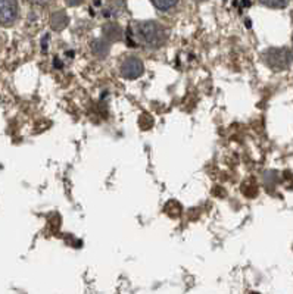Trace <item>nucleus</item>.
Instances as JSON below:
<instances>
[{"label":"nucleus","instance_id":"obj_1","mask_svg":"<svg viewBox=\"0 0 293 294\" xmlns=\"http://www.w3.org/2000/svg\"><path fill=\"white\" fill-rule=\"evenodd\" d=\"M127 41L130 46H142L146 49H159L167 41V33L164 27L155 21H140L134 22L128 28Z\"/></svg>","mask_w":293,"mask_h":294},{"label":"nucleus","instance_id":"obj_2","mask_svg":"<svg viewBox=\"0 0 293 294\" xmlns=\"http://www.w3.org/2000/svg\"><path fill=\"white\" fill-rule=\"evenodd\" d=\"M267 67L273 71H283L292 65L293 53L287 47H271L262 54Z\"/></svg>","mask_w":293,"mask_h":294},{"label":"nucleus","instance_id":"obj_17","mask_svg":"<svg viewBox=\"0 0 293 294\" xmlns=\"http://www.w3.org/2000/svg\"><path fill=\"white\" fill-rule=\"evenodd\" d=\"M251 294H259V293H251Z\"/></svg>","mask_w":293,"mask_h":294},{"label":"nucleus","instance_id":"obj_14","mask_svg":"<svg viewBox=\"0 0 293 294\" xmlns=\"http://www.w3.org/2000/svg\"><path fill=\"white\" fill-rule=\"evenodd\" d=\"M47 41H49V36H44V39L41 41V49H43V52H47Z\"/></svg>","mask_w":293,"mask_h":294},{"label":"nucleus","instance_id":"obj_3","mask_svg":"<svg viewBox=\"0 0 293 294\" xmlns=\"http://www.w3.org/2000/svg\"><path fill=\"white\" fill-rule=\"evenodd\" d=\"M121 75L127 80H136L140 78L145 72V65L137 56H128L121 64Z\"/></svg>","mask_w":293,"mask_h":294},{"label":"nucleus","instance_id":"obj_6","mask_svg":"<svg viewBox=\"0 0 293 294\" xmlns=\"http://www.w3.org/2000/svg\"><path fill=\"white\" fill-rule=\"evenodd\" d=\"M90 50L92 53L99 57V59H105L108 54H109V50H111V43L105 39H94L90 43Z\"/></svg>","mask_w":293,"mask_h":294},{"label":"nucleus","instance_id":"obj_11","mask_svg":"<svg viewBox=\"0 0 293 294\" xmlns=\"http://www.w3.org/2000/svg\"><path fill=\"white\" fill-rule=\"evenodd\" d=\"M261 2L270 8H284L289 3V0H261Z\"/></svg>","mask_w":293,"mask_h":294},{"label":"nucleus","instance_id":"obj_7","mask_svg":"<svg viewBox=\"0 0 293 294\" xmlns=\"http://www.w3.org/2000/svg\"><path fill=\"white\" fill-rule=\"evenodd\" d=\"M69 24V16L65 11H58L50 15V27L55 31H62L65 30Z\"/></svg>","mask_w":293,"mask_h":294},{"label":"nucleus","instance_id":"obj_4","mask_svg":"<svg viewBox=\"0 0 293 294\" xmlns=\"http://www.w3.org/2000/svg\"><path fill=\"white\" fill-rule=\"evenodd\" d=\"M18 0H0V25H12L18 18Z\"/></svg>","mask_w":293,"mask_h":294},{"label":"nucleus","instance_id":"obj_13","mask_svg":"<svg viewBox=\"0 0 293 294\" xmlns=\"http://www.w3.org/2000/svg\"><path fill=\"white\" fill-rule=\"evenodd\" d=\"M31 3H34V5H40V6H44V5H49L52 0H30Z\"/></svg>","mask_w":293,"mask_h":294},{"label":"nucleus","instance_id":"obj_8","mask_svg":"<svg viewBox=\"0 0 293 294\" xmlns=\"http://www.w3.org/2000/svg\"><path fill=\"white\" fill-rule=\"evenodd\" d=\"M124 9V2L122 0H114L109 3L106 9H103V15L105 16H117L118 14L122 12Z\"/></svg>","mask_w":293,"mask_h":294},{"label":"nucleus","instance_id":"obj_10","mask_svg":"<svg viewBox=\"0 0 293 294\" xmlns=\"http://www.w3.org/2000/svg\"><path fill=\"white\" fill-rule=\"evenodd\" d=\"M242 190H243V193H245L248 197H255V196H256V191H258L256 184L253 183L252 180H249L248 183H245V184L242 186Z\"/></svg>","mask_w":293,"mask_h":294},{"label":"nucleus","instance_id":"obj_12","mask_svg":"<svg viewBox=\"0 0 293 294\" xmlns=\"http://www.w3.org/2000/svg\"><path fill=\"white\" fill-rule=\"evenodd\" d=\"M65 3H67L68 6L74 8V6H80V5H83L84 0H65Z\"/></svg>","mask_w":293,"mask_h":294},{"label":"nucleus","instance_id":"obj_16","mask_svg":"<svg viewBox=\"0 0 293 294\" xmlns=\"http://www.w3.org/2000/svg\"><path fill=\"white\" fill-rule=\"evenodd\" d=\"M196 2H203V0H196Z\"/></svg>","mask_w":293,"mask_h":294},{"label":"nucleus","instance_id":"obj_15","mask_svg":"<svg viewBox=\"0 0 293 294\" xmlns=\"http://www.w3.org/2000/svg\"><path fill=\"white\" fill-rule=\"evenodd\" d=\"M54 67L62 68V64H61V61H59V59H55V61H54Z\"/></svg>","mask_w":293,"mask_h":294},{"label":"nucleus","instance_id":"obj_9","mask_svg":"<svg viewBox=\"0 0 293 294\" xmlns=\"http://www.w3.org/2000/svg\"><path fill=\"white\" fill-rule=\"evenodd\" d=\"M152 3L159 11H170L178 3V0H152Z\"/></svg>","mask_w":293,"mask_h":294},{"label":"nucleus","instance_id":"obj_5","mask_svg":"<svg viewBox=\"0 0 293 294\" xmlns=\"http://www.w3.org/2000/svg\"><path fill=\"white\" fill-rule=\"evenodd\" d=\"M102 34H103V39H105V40L112 43V41L122 40L124 31H122L120 24H117V22H108V24H105V25L102 27Z\"/></svg>","mask_w":293,"mask_h":294}]
</instances>
